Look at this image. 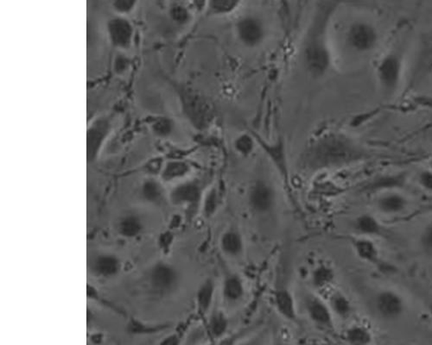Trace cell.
Returning a JSON list of instances; mask_svg holds the SVG:
<instances>
[{
	"label": "cell",
	"instance_id": "obj_6",
	"mask_svg": "<svg viewBox=\"0 0 432 345\" xmlns=\"http://www.w3.org/2000/svg\"><path fill=\"white\" fill-rule=\"evenodd\" d=\"M234 33L240 44L247 49H256L264 43L267 36L265 20L254 13L239 17L234 23Z\"/></svg>",
	"mask_w": 432,
	"mask_h": 345
},
{
	"label": "cell",
	"instance_id": "obj_27",
	"mask_svg": "<svg viewBox=\"0 0 432 345\" xmlns=\"http://www.w3.org/2000/svg\"><path fill=\"white\" fill-rule=\"evenodd\" d=\"M346 339L351 345H370L373 335L369 328L362 324H353L347 330Z\"/></svg>",
	"mask_w": 432,
	"mask_h": 345
},
{
	"label": "cell",
	"instance_id": "obj_47",
	"mask_svg": "<svg viewBox=\"0 0 432 345\" xmlns=\"http://www.w3.org/2000/svg\"><path fill=\"white\" fill-rule=\"evenodd\" d=\"M429 312H430L431 317L432 319V303L431 304L430 306H429Z\"/></svg>",
	"mask_w": 432,
	"mask_h": 345
},
{
	"label": "cell",
	"instance_id": "obj_44",
	"mask_svg": "<svg viewBox=\"0 0 432 345\" xmlns=\"http://www.w3.org/2000/svg\"><path fill=\"white\" fill-rule=\"evenodd\" d=\"M427 63H428L429 67H430L431 70H432V47L430 51H429V54L427 56Z\"/></svg>",
	"mask_w": 432,
	"mask_h": 345
},
{
	"label": "cell",
	"instance_id": "obj_14",
	"mask_svg": "<svg viewBox=\"0 0 432 345\" xmlns=\"http://www.w3.org/2000/svg\"><path fill=\"white\" fill-rule=\"evenodd\" d=\"M220 249L224 255L229 258H239L245 251L243 234L236 228L227 229L220 238Z\"/></svg>",
	"mask_w": 432,
	"mask_h": 345
},
{
	"label": "cell",
	"instance_id": "obj_19",
	"mask_svg": "<svg viewBox=\"0 0 432 345\" xmlns=\"http://www.w3.org/2000/svg\"><path fill=\"white\" fill-rule=\"evenodd\" d=\"M353 228L359 237H380L384 232L382 224L378 218L370 213L359 215L353 222Z\"/></svg>",
	"mask_w": 432,
	"mask_h": 345
},
{
	"label": "cell",
	"instance_id": "obj_33",
	"mask_svg": "<svg viewBox=\"0 0 432 345\" xmlns=\"http://www.w3.org/2000/svg\"><path fill=\"white\" fill-rule=\"evenodd\" d=\"M420 245L424 255L432 259V221L425 225L421 231Z\"/></svg>",
	"mask_w": 432,
	"mask_h": 345
},
{
	"label": "cell",
	"instance_id": "obj_17",
	"mask_svg": "<svg viewBox=\"0 0 432 345\" xmlns=\"http://www.w3.org/2000/svg\"><path fill=\"white\" fill-rule=\"evenodd\" d=\"M108 131L110 122L105 118L98 119L88 129L87 136L88 160L94 158Z\"/></svg>",
	"mask_w": 432,
	"mask_h": 345
},
{
	"label": "cell",
	"instance_id": "obj_24",
	"mask_svg": "<svg viewBox=\"0 0 432 345\" xmlns=\"http://www.w3.org/2000/svg\"><path fill=\"white\" fill-rule=\"evenodd\" d=\"M229 328V320L226 314L220 310H213L210 313L207 330L211 337L220 339L225 336Z\"/></svg>",
	"mask_w": 432,
	"mask_h": 345
},
{
	"label": "cell",
	"instance_id": "obj_10",
	"mask_svg": "<svg viewBox=\"0 0 432 345\" xmlns=\"http://www.w3.org/2000/svg\"><path fill=\"white\" fill-rule=\"evenodd\" d=\"M305 309L309 319L325 329L334 328V317L331 307L325 300L314 293H309L305 297Z\"/></svg>",
	"mask_w": 432,
	"mask_h": 345
},
{
	"label": "cell",
	"instance_id": "obj_28",
	"mask_svg": "<svg viewBox=\"0 0 432 345\" xmlns=\"http://www.w3.org/2000/svg\"><path fill=\"white\" fill-rule=\"evenodd\" d=\"M190 167L183 160H171L165 164L162 170V178L166 182L183 178L188 175Z\"/></svg>",
	"mask_w": 432,
	"mask_h": 345
},
{
	"label": "cell",
	"instance_id": "obj_37",
	"mask_svg": "<svg viewBox=\"0 0 432 345\" xmlns=\"http://www.w3.org/2000/svg\"><path fill=\"white\" fill-rule=\"evenodd\" d=\"M158 328L161 327L147 326V324H145L144 323L141 322V321L136 320H132L130 324H129V329H130L132 333H152V331L158 330Z\"/></svg>",
	"mask_w": 432,
	"mask_h": 345
},
{
	"label": "cell",
	"instance_id": "obj_3",
	"mask_svg": "<svg viewBox=\"0 0 432 345\" xmlns=\"http://www.w3.org/2000/svg\"><path fill=\"white\" fill-rule=\"evenodd\" d=\"M178 90L183 112L194 127L200 132L209 129L216 117L212 103L192 88L181 87Z\"/></svg>",
	"mask_w": 432,
	"mask_h": 345
},
{
	"label": "cell",
	"instance_id": "obj_1",
	"mask_svg": "<svg viewBox=\"0 0 432 345\" xmlns=\"http://www.w3.org/2000/svg\"><path fill=\"white\" fill-rule=\"evenodd\" d=\"M369 157L362 145L341 132L329 131L316 136L302 152L300 166L315 173L342 169L362 162Z\"/></svg>",
	"mask_w": 432,
	"mask_h": 345
},
{
	"label": "cell",
	"instance_id": "obj_20",
	"mask_svg": "<svg viewBox=\"0 0 432 345\" xmlns=\"http://www.w3.org/2000/svg\"><path fill=\"white\" fill-rule=\"evenodd\" d=\"M353 251L360 260L371 264H378L380 262V251L372 239L356 237L351 240Z\"/></svg>",
	"mask_w": 432,
	"mask_h": 345
},
{
	"label": "cell",
	"instance_id": "obj_30",
	"mask_svg": "<svg viewBox=\"0 0 432 345\" xmlns=\"http://www.w3.org/2000/svg\"><path fill=\"white\" fill-rule=\"evenodd\" d=\"M202 211L203 216L211 218L216 214L220 205L219 190L216 187H212L204 194L202 201Z\"/></svg>",
	"mask_w": 432,
	"mask_h": 345
},
{
	"label": "cell",
	"instance_id": "obj_43",
	"mask_svg": "<svg viewBox=\"0 0 432 345\" xmlns=\"http://www.w3.org/2000/svg\"><path fill=\"white\" fill-rule=\"evenodd\" d=\"M240 345H261V343L260 341H258V339H253L245 342V343L241 344Z\"/></svg>",
	"mask_w": 432,
	"mask_h": 345
},
{
	"label": "cell",
	"instance_id": "obj_31",
	"mask_svg": "<svg viewBox=\"0 0 432 345\" xmlns=\"http://www.w3.org/2000/svg\"><path fill=\"white\" fill-rule=\"evenodd\" d=\"M243 3L240 1H210L207 3V9L212 17H225L233 14L240 9Z\"/></svg>",
	"mask_w": 432,
	"mask_h": 345
},
{
	"label": "cell",
	"instance_id": "obj_38",
	"mask_svg": "<svg viewBox=\"0 0 432 345\" xmlns=\"http://www.w3.org/2000/svg\"><path fill=\"white\" fill-rule=\"evenodd\" d=\"M135 5L134 1L132 0H118L114 3L115 9L121 12H127L131 11Z\"/></svg>",
	"mask_w": 432,
	"mask_h": 345
},
{
	"label": "cell",
	"instance_id": "obj_4",
	"mask_svg": "<svg viewBox=\"0 0 432 345\" xmlns=\"http://www.w3.org/2000/svg\"><path fill=\"white\" fill-rule=\"evenodd\" d=\"M344 40L347 47L353 53L367 54L376 49L380 42L379 30L367 20L357 19L346 29Z\"/></svg>",
	"mask_w": 432,
	"mask_h": 345
},
{
	"label": "cell",
	"instance_id": "obj_26",
	"mask_svg": "<svg viewBox=\"0 0 432 345\" xmlns=\"http://www.w3.org/2000/svg\"><path fill=\"white\" fill-rule=\"evenodd\" d=\"M144 224L141 218L136 214L125 215L118 225V230L124 238H134L141 233Z\"/></svg>",
	"mask_w": 432,
	"mask_h": 345
},
{
	"label": "cell",
	"instance_id": "obj_25",
	"mask_svg": "<svg viewBox=\"0 0 432 345\" xmlns=\"http://www.w3.org/2000/svg\"><path fill=\"white\" fill-rule=\"evenodd\" d=\"M311 279L312 285L316 289H325L335 282L336 273L331 265L322 262L313 269Z\"/></svg>",
	"mask_w": 432,
	"mask_h": 345
},
{
	"label": "cell",
	"instance_id": "obj_13",
	"mask_svg": "<svg viewBox=\"0 0 432 345\" xmlns=\"http://www.w3.org/2000/svg\"><path fill=\"white\" fill-rule=\"evenodd\" d=\"M274 304L275 309L280 316L289 321L297 320V306L294 293L290 289L280 286L274 293Z\"/></svg>",
	"mask_w": 432,
	"mask_h": 345
},
{
	"label": "cell",
	"instance_id": "obj_46",
	"mask_svg": "<svg viewBox=\"0 0 432 345\" xmlns=\"http://www.w3.org/2000/svg\"><path fill=\"white\" fill-rule=\"evenodd\" d=\"M429 169H430L431 170H432V157L430 159V160H429Z\"/></svg>",
	"mask_w": 432,
	"mask_h": 345
},
{
	"label": "cell",
	"instance_id": "obj_16",
	"mask_svg": "<svg viewBox=\"0 0 432 345\" xmlns=\"http://www.w3.org/2000/svg\"><path fill=\"white\" fill-rule=\"evenodd\" d=\"M376 206L380 213L392 216L403 213L408 207V200L402 194L391 191L378 198Z\"/></svg>",
	"mask_w": 432,
	"mask_h": 345
},
{
	"label": "cell",
	"instance_id": "obj_9",
	"mask_svg": "<svg viewBox=\"0 0 432 345\" xmlns=\"http://www.w3.org/2000/svg\"><path fill=\"white\" fill-rule=\"evenodd\" d=\"M378 315L384 320H399L406 312V302L400 293L392 289H383L374 298Z\"/></svg>",
	"mask_w": 432,
	"mask_h": 345
},
{
	"label": "cell",
	"instance_id": "obj_36",
	"mask_svg": "<svg viewBox=\"0 0 432 345\" xmlns=\"http://www.w3.org/2000/svg\"><path fill=\"white\" fill-rule=\"evenodd\" d=\"M418 182L422 189L432 193V170L428 169L421 171L418 176Z\"/></svg>",
	"mask_w": 432,
	"mask_h": 345
},
{
	"label": "cell",
	"instance_id": "obj_35",
	"mask_svg": "<svg viewBox=\"0 0 432 345\" xmlns=\"http://www.w3.org/2000/svg\"><path fill=\"white\" fill-rule=\"evenodd\" d=\"M152 128L156 135L167 136L172 134L173 129H174V123L168 118H161L156 121Z\"/></svg>",
	"mask_w": 432,
	"mask_h": 345
},
{
	"label": "cell",
	"instance_id": "obj_39",
	"mask_svg": "<svg viewBox=\"0 0 432 345\" xmlns=\"http://www.w3.org/2000/svg\"><path fill=\"white\" fill-rule=\"evenodd\" d=\"M128 67V59L127 57L122 56V54H118L114 61V70L118 73H122Z\"/></svg>",
	"mask_w": 432,
	"mask_h": 345
},
{
	"label": "cell",
	"instance_id": "obj_2",
	"mask_svg": "<svg viewBox=\"0 0 432 345\" xmlns=\"http://www.w3.org/2000/svg\"><path fill=\"white\" fill-rule=\"evenodd\" d=\"M338 3L322 2L316 6L302 44V61L313 78L327 74L332 64L329 28Z\"/></svg>",
	"mask_w": 432,
	"mask_h": 345
},
{
	"label": "cell",
	"instance_id": "obj_23",
	"mask_svg": "<svg viewBox=\"0 0 432 345\" xmlns=\"http://www.w3.org/2000/svg\"><path fill=\"white\" fill-rule=\"evenodd\" d=\"M329 306L333 314L341 320H348L353 313V306L348 296L342 291L333 292L329 296Z\"/></svg>",
	"mask_w": 432,
	"mask_h": 345
},
{
	"label": "cell",
	"instance_id": "obj_22",
	"mask_svg": "<svg viewBox=\"0 0 432 345\" xmlns=\"http://www.w3.org/2000/svg\"><path fill=\"white\" fill-rule=\"evenodd\" d=\"M216 291V282L212 278L206 279L197 289L196 305L203 314L209 313L212 309Z\"/></svg>",
	"mask_w": 432,
	"mask_h": 345
},
{
	"label": "cell",
	"instance_id": "obj_41",
	"mask_svg": "<svg viewBox=\"0 0 432 345\" xmlns=\"http://www.w3.org/2000/svg\"><path fill=\"white\" fill-rule=\"evenodd\" d=\"M172 242V233H169V232H165V233L162 234L161 237H160L159 244L161 245L162 249H164L165 251H168Z\"/></svg>",
	"mask_w": 432,
	"mask_h": 345
},
{
	"label": "cell",
	"instance_id": "obj_42",
	"mask_svg": "<svg viewBox=\"0 0 432 345\" xmlns=\"http://www.w3.org/2000/svg\"><path fill=\"white\" fill-rule=\"evenodd\" d=\"M180 344V338L178 335L173 334L171 336H169L165 338L164 340L162 341L161 344L160 345H179Z\"/></svg>",
	"mask_w": 432,
	"mask_h": 345
},
{
	"label": "cell",
	"instance_id": "obj_40",
	"mask_svg": "<svg viewBox=\"0 0 432 345\" xmlns=\"http://www.w3.org/2000/svg\"><path fill=\"white\" fill-rule=\"evenodd\" d=\"M147 171L150 174H152V175H156L158 174L160 171L163 170L162 163L160 160H154L152 162L150 163L146 167Z\"/></svg>",
	"mask_w": 432,
	"mask_h": 345
},
{
	"label": "cell",
	"instance_id": "obj_11",
	"mask_svg": "<svg viewBox=\"0 0 432 345\" xmlns=\"http://www.w3.org/2000/svg\"><path fill=\"white\" fill-rule=\"evenodd\" d=\"M204 196L202 185L196 180H187L173 189L172 202L176 206L196 207L202 204Z\"/></svg>",
	"mask_w": 432,
	"mask_h": 345
},
{
	"label": "cell",
	"instance_id": "obj_12",
	"mask_svg": "<svg viewBox=\"0 0 432 345\" xmlns=\"http://www.w3.org/2000/svg\"><path fill=\"white\" fill-rule=\"evenodd\" d=\"M91 271L101 278H111L117 275L121 269V261L116 255L110 253H101L94 256L90 262Z\"/></svg>",
	"mask_w": 432,
	"mask_h": 345
},
{
	"label": "cell",
	"instance_id": "obj_15",
	"mask_svg": "<svg viewBox=\"0 0 432 345\" xmlns=\"http://www.w3.org/2000/svg\"><path fill=\"white\" fill-rule=\"evenodd\" d=\"M222 295L227 303L240 302L246 295V286L243 278L236 273L226 275L222 284Z\"/></svg>",
	"mask_w": 432,
	"mask_h": 345
},
{
	"label": "cell",
	"instance_id": "obj_5",
	"mask_svg": "<svg viewBox=\"0 0 432 345\" xmlns=\"http://www.w3.org/2000/svg\"><path fill=\"white\" fill-rule=\"evenodd\" d=\"M404 61L402 54L389 51L380 58L376 67L377 82L387 95H393L399 90L402 81Z\"/></svg>",
	"mask_w": 432,
	"mask_h": 345
},
{
	"label": "cell",
	"instance_id": "obj_45",
	"mask_svg": "<svg viewBox=\"0 0 432 345\" xmlns=\"http://www.w3.org/2000/svg\"><path fill=\"white\" fill-rule=\"evenodd\" d=\"M273 345H290V344H288L287 341L278 338V339L274 342Z\"/></svg>",
	"mask_w": 432,
	"mask_h": 345
},
{
	"label": "cell",
	"instance_id": "obj_18",
	"mask_svg": "<svg viewBox=\"0 0 432 345\" xmlns=\"http://www.w3.org/2000/svg\"><path fill=\"white\" fill-rule=\"evenodd\" d=\"M108 32L114 45L125 47L131 42L132 26L127 19L118 17L108 23Z\"/></svg>",
	"mask_w": 432,
	"mask_h": 345
},
{
	"label": "cell",
	"instance_id": "obj_34",
	"mask_svg": "<svg viewBox=\"0 0 432 345\" xmlns=\"http://www.w3.org/2000/svg\"><path fill=\"white\" fill-rule=\"evenodd\" d=\"M169 15H171L173 21L179 23V25H185L190 20V13L188 8L181 4L173 5L169 9Z\"/></svg>",
	"mask_w": 432,
	"mask_h": 345
},
{
	"label": "cell",
	"instance_id": "obj_7",
	"mask_svg": "<svg viewBox=\"0 0 432 345\" xmlns=\"http://www.w3.org/2000/svg\"><path fill=\"white\" fill-rule=\"evenodd\" d=\"M277 202L276 189L268 180L258 178L251 182L247 192V205L251 213L258 216L271 213Z\"/></svg>",
	"mask_w": 432,
	"mask_h": 345
},
{
	"label": "cell",
	"instance_id": "obj_29",
	"mask_svg": "<svg viewBox=\"0 0 432 345\" xmlns=\"http://www.w3.org/2000/svg\"><path fill=\"white\" fill-rule=\"evenodd\" d=\"M141 194L143 198L150 203L161 205L165 201L164 189L155 180H145L142 185Z\"/></svg>",
	"mask_w": 432,
	"mask_h": 345
},
{
	"label": "cell",
	"instance_id": "obj_32",
	"mask_svg": "<svg viewBox=\"0 0 432 345\" xmlns=\"http://www.w3.org/2000/svg\"><path fill=\"white\" fill-rule=\"evenodd\" d=\"M255 140L253 134H243L236 139L234 143V149L240 155L248 156L253 153L254 150Z\"/></svg>",
	"mask_w": 432,
	"mask_h": 345
},
{
	"label": "cell",
	"instance_id": "obj_8",
	"mask_svg": "<svg viewBox=\"0 0 432 345\" xmlns=\"http://www.w3.org/2000/svg\"><path fill=\"white\" fill-rule=\"evenodd\" d=\"M181 281L180 273L168 262L156 264L149 273V283L152 289L161 295H168L178 289Z\"/></svg>",
	"mask_w": 432,
	"mask_h": 345
},
{
	"label": "cell",
	"instance_id": "obj_21",
	"mask_svg": "<svg viewBox=\"0 0 432 345\" xmlns=\"http://www.w3.org/2000/svg\"><path fill=\"white\" fill-rule=\"evenodd\" d=\"M260 145L264 146L269 157H270L271 162L274 164L275 167L280 172L282 178L285 182H289V170L287 165V154L285 151V147L283 143L280 141L274 143V145H269L265 142L260 141Z\"/></svg>",
	"mask_w": 432,
	"mask_h": 345
}]
</instances>
